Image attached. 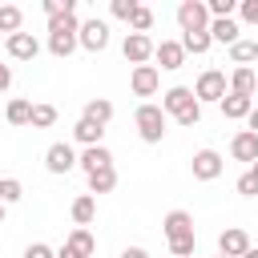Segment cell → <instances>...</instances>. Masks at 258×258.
Listing matches in <instances>:
<instances>
[{"label": "cell", "instance_id": "1", "mask_svg": "<svg viewBox=\"0 0 258 258\" xmlns=\"http://www.w3.org/2000/svg\"><path fill=\"white\" fill-rule=\"evenodd\" d=\"M165 238H169V254L173 258H194L198 250V234H194V214L189 210H169L161 222Z\"/></svg>", "mask_w": 258, "mask_h": 258}, {"label": "cell", "instance_id": "2", "mask_svg": "<svg viewBox=\"0 0 258 258\" xmlns=\"http://www.w3.org/2000/svg\"><path fill=\"white\" fill-rule=\"evenodd\" d=\"M161 113L173 117V121L185 125V129L202 121V105H198V97H194L189 85H173V89H165V93H161Z\"/></svg>", "mask_w": 258, "mask_h": 258}, {"label": "cell", "instance_id": "3", "mask_svg": "<svg viewBox=\"0 0 258 258\" xmlns=\"http://www.w3.org/2000/svg\"><path fill=\"white\" fill-rule=\"evenodd\" d=\"M165 113H161V105H153V101H145V105H137V113H133V125H137V137L145 141V145H161V137H165Z\"/></svg>", "mask_w": 258, "mask_h": 258}, {"label": "cell", "instance_id": "4", "mask_svg": "<svg viewBox=\"0 0 258 258\" xmlns=\"http://www.w3.org/2000/svg\"><path fill=\"white\" fill-rule=\"evenodd\" d=\"M194 97H198V105H218L226 97V73L222 69H206L198 77V85H194Z\"/></svg>", "mask_w": 258, "mask_h": 258}, {"label": "cell", "instance_id": "5", "mask_svg": "<svg viewBox=\"0 0 258 258\" xmlns=\"http://www.w3.org/2000/svg\"><path fill=\"white\" fill-rule=\"evenodd\" d=\"M177 24H181V36H185V32H206V28H210L206 0H181V4H177Z\"/></svg>", "mask_w": 258, "mask_h": 258}, {"label": "cell", "instance_id": "6", "mask_svg": "<svg viewBox=\"0 0 258 258\" xmlns=\"http://www.w3.org/2000/svg\"><path fill=\"white\" fill-rule=\"evenodd\" d=\"M77 44L85 48V52H105L109 48V24L105 20H81V28H77Z\"/></svg>", "mask_w": 258, "mask_h": 258}, {"label": "cell", "instance_id": "7", "mask_svg": "<svg viewBox=\"0 0 258 258\" xmlns=\"http://www.w3.org/2000/svg\"><path fill=\"white\" fill-rule=\"evenodd\" d=\"M222 169H226V161H222L218 149H198V153L189 157V173H194V181H214V177H222Z\"/></svg>", "mask_w": 258, "mask_h": 258}, {"label": "cell", "instance_id": "8", "mask_svg": "<svg viewBox=\"0 0 258 258\" xmlns=\"http://www.w3.org/2000/svg\"><path fill=\"white\" fill-rule=\"evenodd\" d=\"M121 52H125V60L137 69V64H149L153 60V40H149V32H129L125 36V44H121Z\"/></svg>", "mask_w": 258, "mask_h": 258}, {"label": "cell", "instance_id": "9", "mask_svg": "<svg viewBox=\"0 0 258 258\" xmlns=\"http://www.w3.org/2000/svg\"><path fill=\"white\" fill-rule=\"evenodd\" d=\"M157 85H161L157 64H137V69L129 73V89H133V97H153Z\"/></svg>", "mask_w": 258, "mask_h": 258}, {"label": "cell", "instance_id": "10", "mask_svg": "<svg viewBox=\"0 0 258 258\" xmlns=\"http://www.w3.org/2000/svg\"><path fill=\"white\" fill-rule=\"evenodd\" d=\"M73 165H77V153H73L69 141H52V145L44 149V169H48V173H69Z\"/></svg>", "mask_w": 258, "mask_h": 258}, {"label": "cell", "instance_id": "11", "mask_svg": "<svg viewBox=\"0 0 258 258\" xmlns=\"http://www.w3.org/2000/svg\"><path fill=\"white\" fill-rule=\"evenodd\" d=\"M246 250H250V234H246L242 226H226L222 238H218V254H222V258H242Z\"/></svg>", "mask_w": 258, "mask_h": 258}, {"label": "cell", "instance_id": "12", "mask_svg": "<svg viewBox=\"0 0 258 258\" xmlns=\"http://www.w3.org/2000/svg\"><path fill=\"white\" fill-rule=\"evenodd\" d=\"M4 48H8L12 60H36V52H40V44H36L32 32H12V36H4Z\"/></svg>", "mask_w": 258, "mask_h": 258}, {"label": "cell", "instance_id": "13", "mask_svg": "<svg viewBox=\"0 0 258 258\" xmlns=\"http://www.w3.org/2000/svg\"><path fill=\"white\" fill-rule=\"evenodd\" d=\"M230 157L234 161H258V133H250V129H238L234 137H230Z\"/></svg>", "mask_w": 258, "mask_h": 258}, {"label": "cell", "instance_id": "14", "mask_svg": "<svg viewBox=\"0 0 258 258\" xmlns=\"http://www.w3.org/2000/svg\"><path fill=\"white\" fill-rule=\"evenodd\" d=\"M153 60H157L165 73L181 69V64H185V48H181V40H161V44H153Z\"/></svg>", "mask_w": 258, "mask_h": 258}, {"label": "cell", "instance_id": "15", "mask_svg": "<svg viewBox=\"0 0 258 258\" xmlns=\"http://www.w3.org/2000/svg\"><path fill=\"white\" fill-rule=\"evenodd\" d=\"M206 32H210V40H214V44H226V48H230L234 40H242V24H238L234 16H230V20H210V28H206Z\"/></svg>", "mask_w": 258, "mask_h": 258}, {"label": "cell", "instance_id": "16", "mask_svg": "<svg viewBox=\"0 0 258 258\" xmlns=\"http://www.w3.org/2000/svg\"><path fill=\"white\" fill-rule=\"evenodd\" d=\"M218 109H222L226 121H246L250 109H254V101H250V97H238V93H226V97L218 101Z\"/></svg>", "mask_w": 258, "mask_h": 258}, {"label": "cell", "instance_id": "17", "mask_svg": "<svg viewBox=\"0 0 258 258\" xmlns=\"http://www.w3.org/2000/svg\"><path fill=\"white\" fill-rule=\"evenodd\" d=\"M77 165H81L85 177H89V173H97V169H109V165H113V153H109L105 145H89V149L77 157Z\"/></svg>", "mask_w": 258, "mask_h": 258}, {"label": "cell", "instance_id": "18", "mask_svg": "<svg viewBox=\"0 0 258 258\" xmlns=\"http://www.w3.org/2000/svg\"><path fill=\"white\" fill-rule=\"evenodd\" d=\"M64 250H69L73 258H93V250H97V238H93L85 226H77V230L64 238Z\"/></svg>", "mask_w": 258, "mask_h": 258}, {"label": "cell", "instance_id": "19", "mask_svg": "<svg viewBox=\"0 0 258 258\" xmlns=\"http://www.w3.org/2000/svg\"><path fill=\"white\" fill-rule=\"evenodd\" d=\"M254 89H258L254 69H234L230 81H226V93H238V97H250V101H254Z\"/></svg>", "mask_w": 258, "mask_h": 258}, {"label": "cell", "instance_id": "20", "mask_svg": "<svg viewBox=\"0 0 258 258\" xmlns=\"http://www.w3.org/2000/svg\"><path fill=\"white\" fill-rule=\"evenodd\" d=\"M81 117L105 129V125L113 121V101H105V97H93V101H85V109H81Z\"/></svg>", "mask_w": 258, "mask_h": 258}, {"label": "cell", "instance_id": "21", "mask_svg": "<svg viewBox=\"0 0 258 258\" xmlns=\"http://www.w3.org/2000/svg\"><path fill=\"white\" fill-rule=\"evenodd\" d=\"M81 44H77V32H52L48 36V52L56 56V60H64V56H73Z\"/></svg>", "mask_w": 258, "mask_h": 258}, {"label": "cell", "instance_id": "22", "mask_svg": "<svg viewBox=\"0 0 258 258\" xmlns=\"http://www.w3.org/2000/svg\"><path fill=\"white\" fill-rule=\"evenodd\" d=\"M230 60L238 69H250V60H258V40H234L230 44Z\"/></svg>", "mask_w": 258, "mask_h": 258}, {"label": "cell", "instance_id": "23", "mask_svg": "<svg viewBox=\"0 0 258 258\" xmlns=\"http://www.w3.org/2000/svg\"><path fill=\"white\" fill-rule=\"evenodd\" d=\"M73 137H77V141H81V145H85V149H89V145H101V137H105V129H101V125H93V121H85V117H81V121H77V125H73Z\"/></svg>", "mask_w": 258, "mask_h": 258}, {"label": "cell", "instance_id": "24", "mask_svg": "<svg viewBox=\"0 0 258 258\" xmlns=\"http://www.w3.org/2000/svg\"><path fill=\"white\" fill-rule=\"evenodd\" d=\"M113 189H117V169H113V165L89 173V194H113Z\"/></svg>", "mask_w": 258, "mask_h": 258}, {"label": "cell", "instance_id": "25", "mask_svg": "<svg viewBox=\"0 0 258 258\" xmlns=\"http://www.w3.org/2000/svg\"><path fill=\"white\" fill-rule=\"evenodd\" d=\"M93 218H97V198H93V194H81V198L73 202V222H77V226H89Z\"/></svg>", "mask_w": 258, "mask_h": 258}, {"label": "cell", "instance_id": "26", "mask_svg": "<svg viewBox=\"0 0 258 258\" xmlns=\"http://www.w3.org/2000/svg\"><path fill=\"white\" fill-rule=\"evenodd\" d=\"M20 24H24V12H20L16 4H0V36L20 32Z\"/></svg>", "mask_w": 258, "mask_h": 258}, {"label": "cell", "instance_id": "27", "mask_svg": "<svg viewBox=\"0 0 258 258\" xmlns=\"http://www.w3.org/2000/svg\"><path fill=\"white\" fill-rule=\"evenodd\" d=\"M4 117H8V125H28V117H32V101L12 97V101H8V109H4Z\"/></svg>", "mask_w": 258, "mask_h": 258}, {"label": "cell", "instance_id": "28", "mask_svg": "<svg viewBox=\"0 0 258 258\" xmlns=\"http://www.w3.org/2000/svg\"><path fill=\"white\" fill-rule=\"evenodd\" d=\"M28 125L32 129H48V125H56V105H32V117H28Z\"/></svg>", "mask_w": 258, "mask_h": 258}, {"label": "cell", "instance_id": "29", "mask_svg": "<svg viewBox=\"0 0 258 258\" xmlns=\"http://www.w3.org/2000/svg\"><path fill=\"white\" fill-rule=\"evenodd\" d=\"M210 44H214V40H210V32H185V36H181V48H185V52H194V56L210 52Z\"/></svg>", "mask_w": 258, "mask_h": 258}, {"label": "cell", "instance_id": "30", "mask_svg": "<svg viewBox=\"0 0 258 258\" xmlns=\"http://www.w3.org/2000/svg\"><path fill=\"white\" fill-rule=\"evenodd\" d=\"M20 198H24L20 177H0V202H4V206H16Z\"/></svg>", "mask_w": 258, "mask_h": 258}, {"label": "cell", "instance_id": "31", "mask_svg": "<svg viewBox=\"0 0 258 258\" xmlns=\"http://www.w3.org/2000/svg\"><path fill=\"white\" fill-rule=\"evenodd\" d=\"M129 28H133V32H149V28H153V12H149L145 4H137V12L129 16Z\"/></svg>", "mask_w": 258, "mask_h": 258}, {"label": "cell", "instance_id": "32", "mask_svg": "<svg viewBox=\"0 0 258 258\" xmlns=\"http://www.w3.org/2000/svg\"><path fill=\"white\" fill-rule=\"evenodd\" d=\"M109 12H113L117 20H129V16L137 12V0H113V4H109Z\"/></svg>", "mask_w": 258, "mask_h": 258}, {"label": "cell", "instance_id": "33", "mask_svg": "<svg viewBox=\"0 0 258 258\" xmlns=\"http://www.w3.org/2000/svg\"><path fill=\"white\" fill-rule=\"evenodd\" d=\"M234 189H238V194H242V198H254V194H258V177H254V173H250V169H246V173H242V177H238V185H234Z\"/></svg>", "mask_w": 258, "mask_h": 258}, {"label": "cell", "instance_id": "34", "mask_svg": "<svg viewBox=\"0 0 258 258\" xmlns=\"http://www.w3.org/2000/svg\"><path fill=\"white\" fill-rule=\"evenodd\" d=\"M238 12H242V20H246V24H258V0H242V4H238Z\"/></svg>", "mask_w": 258, "mask_h": 258}, {"label": "cell", "instance_id": "35", "mask_svg": "<svg viewBox=\"0 0 258 258\" xmlns=\"http://www.w3.org/2000/svg\"><path fill=\"white\" fill-rule=\"evenodd\" d=\"M24 258H56V250H52V246H44V242H32V246L24 250Z\"/></svg>", "mask_w": 258, "mask_h": 258}, {"label": "cell", "instance_id": "36", "mask_svg": "<svg viewBox=\"0 0 258 258\" xmlns=\"http://www.w3.org/2000/svg\"><path fill=\"white\" fill-rule=\"evenodd\" d=\"M121 258H149V250H145V246H125Z\"/></svg>", "mask_w": 258, "mask_h": 258}, {"label": "cell", "instance_id": "37", "mask_svg": "<svg viewBox=\"0 0 258 258\" xmlns=\"http://www.w3.org/2000/svg\"><path fill=\"white\" fill-rule=\"evenodd\" d=\"M40 8H44V16H56V12H60V8H64V0H44V4H40Z\"/></svg>", "mask_w": 258, "mask_h": 258}, {"label": "cell", "instance_id": "38", "mask_svg": "<svg viewBox=\"0 0 258 258\" xmlns=\"http://www.w3.org/2000/svg\"><path fill=\"white\" fill-rule=\"evenodd\" d=\"M8 85H12V69H8V64H0V93H4Z\"/></svg>", "mask_w": 258, "mask_h": 258}, {"label": "cell", "instance_id": "39", "mask_svg": "<svg viewBox=\"0 0 258 258\" xmlns=\"http://www.w3.org/2000/svg\"><path fill=\"white\" fill-rule=\"evenodd\" d=\"M246 125H250V133H258V109H250V117H246Z\"/></svg>", "mask_w": 258, "mask_h": 258}, {"label": "cell", "instance_id": "40", "mask_svg": "<svg viewBox=\"0 0 258 258\" xmlns=\"http://www.w3.org/2000/svg\"><path fill=\"white\" fill-rule=\"evenodd\" d=\"M242 258H258V246H250V250H246V254H242Z\"/></svg>", "mask_w": 258, "mask_h": 258}, {"label": "cell", "instance_id": "41", "mask_svg": "<svg viewBox=\"0 0 258 258\" xmlns=\"http://www.w3.org/2000/svg\"><path fill=\"white\" fill-rule=\"evenodd\" d=\"M250 173H254V177H258V161H254V165H250Z\"/></svg>", "mask_w": 258, "mask_h": 258}, {"label": "cell", "instance_id": "42", "mask_svg": "<svg viewBox=\"0 0 258 258\" xmlns=\"http://www.w3.org/2000/svg\"><path fill=\"white\" fill-rule=\"evenodd\" d=\"M4 210H8V206H4V202H0V222H4Z\"/></svg>", "mask_w": 258, "mask_h": 258}, {"label": "cell", "instance_id": "43", "mask_svg": "<svg viewBox=\"0 0 258 258\" xmlns=\"http://www.w3.org/2000/svg\"><path fill=\"white\" fill-rule=\"evenodd\" d=\"M0 40H4V36H0Z\"/></svg>", "mask_w": 258, "mask_h": 258}, {"label": "cell", "instance_id": "44", "mask_svg": "<svg viewBox=\"0 0 258 258\" xmlns=\"http://www.w3.org/2000/svg\"><path fill=\"white\" fill-rule=\"evenodd\" d=\"M218 258H222V254H218Z\"/></svg>", "mask_w": 258, "mask_h": 258}]
</instances>
